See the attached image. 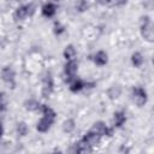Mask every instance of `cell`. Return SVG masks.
Returning a JSON list of instances; mask_svg holds the SVG:
<instances>
[{
	"label": "cell",
	"instance_id": "cell-22",
	"mask_svg": "<svg viewBox=\"0 0 154 154\" xmlns=\"http://www.w3.org/2000/svg\"><path fill=\"white\" fill-rule=\"evenodd\" d=\"M75 8H76L77 12H85L89 8V2L88 1H83V0L77 1L76 5H75Z\"/></svg>",
	"mask_w": 154,
	"mask_h": 154
},
{
	"label": "cell",
	"instance_id": "cell-6",
	"mask_svg": "<svg viewBox=\"0 0 154 154\" xmlns=\"http://www.w3.org/2000/svg\"><path fill=\"white\" fill-rule=\"evenodd\" d=\"M78 72V61L75 60H69L65 63L64 65V76H65V81L66 82H71L72 79L76 78Z\"/></svg>",
	"mask_w": 154,
	"mask_h": 154
},
{
	"label": "cell",
	"instance_id": "cell-15",
	"mask_svg": "<svg viewBox=\"0 0 154 154\" xmlns=\"http://www.w3.org/2000/svg\"><path fill=\"white\" fill-rule=\"evenodd\" d=\"M63 55H64V58H65L66 61H69V60H75V59H76V55H77V51H76L75 46H73V45H67V46H65V48H64V51H63Z\"/></svg>",
	"mask_w": 154,
	"mask_h": 154
},
{
	"label": "cell",
	"instance_id": "cell-16",
	"mask_svg": "<svg viewBox=\"0 0 154 154\" xmlns=\"http://www.w3.org/2000/svg\"><path fill=\"white\" fill-rule=\"evenodd\" d=\"M131 64H132V66L134 67H137V69H140L143 64H144V57H143V54L141 53V52H138V51H136V52H134L132 54H131Z\"/></svg>",
	"mask_w": 154,
	"mask_h": 154
},
{
	"label": "cell",
	"instance_id": "cell-1",
	"mask_svg": "<svg viewBox=\"0 0 154 154\" xmlns=\"http://www.w3.org/2000/svg\"><path fill=\"white\" fill-rule=\"evenodd\" d=\"M140 32L143 40L147 42H153L154 40V30H153V22L152 18L148 14H144L141 17V23H140Z\"/></svg>",
	"mask_w": 154,
	"mask_h": 154
},
{
	"label": "cell",
	"instance_id": "cell-18",
	"mask_svg": "<svg viewBox=\"0 0 154 154\" xmlns=\"http://www.w3.org/2000/svg\"><path fill=\"white\" fill-rule=\"evenodd\" d=\"M16 131H17V135H18V136L24 137V136H26L28 132H29V126H28V124H26L25 122H19V123H17V125H16Z\"/></svg>",
	"mask_w": 154,
	"mask_h": 154
},
{
	"label": "cell",
	"instance_id": "cell-24",
	"mask_svg": "<svg viewBox=\"0 0 154 154\" xmlns=\"http://www.w3.org/2000/svg\"><path fill=\"white\" fill-rule=\"evenodd\" d=\"M2 135H4V125H2V123L0 122V140H1Z\"/></svg>",
	"mask_w": 154,
	"mask_h": 154
},
{
	"label": "cell",
	"instance_id": "cell-17",
	"mask_svg": "<svg viewBox=\"0 0 154 154\" xmlns=\"http://www.w3.org/2000/svg\"><path fill=\"white\" fill-rule=\"evenodd\" d=\"M75 129H76V122H75V119L69 118V119L64 120V123H63V131L65 134H71Z\"/></svg>",
	"mask_w": 154,
	"mask_h": 154
},
{
	"label": "cell",
	"instance_id": "cell-3",
	"mask_svg": "<svg viewBox=\"0 0 154 154\" xmlns=\"http://www.w3.org/2000/svg\"><path fill=\"white\" fill-rule=\"evenodd\" d=\"M79 141H81V143H82V146L84 148V152L89 153V152L93 150V148H95L100 143L101 137L99 135H96L95 132H93L91 130H89L88 132H85L83 135V137Z\"/></svg>",
	"mask_w": 154,
	"mask_h": 154
},
{
	"label": "cell",
	"instance_id": "cell-10",
	"mask_svg": "<svg viewBox=\"0 0 154 154\" xmlns=\"http://www.w3.org/2000/svg\"><path fill=\"white\" fill-rule=\"evenodd\" d=\"M58 7H59L58 4H55V2H46L41 7V14L45 18H53L57 14Z\"/></svg>",
	"mask_w": 154,
	"mask_h": 154
},
{
	"label": "cell",
	"instance_id": "cell-12",
	"mask_svg": "<svg viewBox=\"0 0 154 154\" xmlns=\"http://www.w3.org/2000/svg\"><path fill=\"white\" fill-rule=\"evenodd\" d=\"M91 60L96 66H105L108 63V54L105 51H99L91 57Z\"/></svg>",
	"mask_w": 154,
	"mask_h": 154
},
{
	"label": "cell",
	"instance_id": "cell-23",
	"mask_svg": "<svg viewBox=\"0 0 154 154\" xmlns=\"http://www.w3.org/2000/svg\"><path fill=\"white\" fill-rule=\"evenodd\" d=\"M0 109H5V103H4V93L0 91Z\"/></svg>",
	"mask_w": 154,
	"mask_h": 154
},
{
	"label": "cell",
	"instance_id": "cell-11",
	"mask_svg": "<svg viewBox=\"0 0 154 154\" xmlns=\"http://www.w3.org/2000/svg\"><path fill=\"white\" fill-rule=\"evenodd\" d=\"M90 83H85L83 79H81V78H75V79H72L70 83H69V90L71 91V93H73V94H77V93H79V91H82L85 87H88Z\"/></svg>",
	"mask_w": 154,
	"mask_h": 154
},
{
	"label": "cell",
	"instance_id": "cell-19",
	"mask_svg": "<svg viewBox=\"0 0 154 154\" xmlns=\"http://www.w3.org/2000/svg\"><path fill=\"white\" fill-rule=\"evenodd\" d=\"M84 148L81 143V141H77L75 143L71 144L70 149H69V154H84Z\"/></svg>",
	"mask_w": 154,
	"mask_h": 154
},
{
	"label": "cell",
	"instance_id": "cell-8",
	"mask_svg": "<svg viewBox=\"0 0 154 154\" xmlns=\"http://www.w3.org/2000/svg\"><path fill=\"white\" fill-rule=\"evenodd\" d=\"M55 118H57V114H54V116H43L42 114L41 119L36 123V130L41 134L48 132L49 129L52 128V125L54 124Z\"/></svg>",
	"mask_w": 154,
	"mask_h": 154
},
{
	"label": "cell",
	"instance_id": "cell-20",
	"mask_svg": "<svg viewBox=\"0 0 154 154\" xmlns=\"http://www.w3.org/2000/svg\"><path fill=\"white\" fill-rule=\"evenodd\" d=\"M107 94H108L109 99H118V97L120 96V94H122V88H120V85H112V87L108 89Z\"/></svg>",
	"mask_w": 154,
	"mask_h": 154
},
{
	"label": "cell",
	"instance_id": "cell-7",
	"mask_svg": "<svg viewBox=\"0 0 154 154\" xmlns=\"http://www.w3.org/2000/svg\"><path fill=\"white\" fill-rule=\"evenodd\" d=\"M54 91V79L51 73L45 75L42 78V87H41V95L45 99H48Z\"/></svg>",
	"mask_w": 154,
	"mask_h": 154
},
{
	"label": "cell",
	"instance_id": "cell-2",
	"mask_svg": "<svg viewBox=\"0 0 154 154\" xmlns=\"http://www.w3.org/2000/svg\"><path fill=\"white\" fill-rule=\"evenodd\" d=\"M35 4L28 2V4H22L18 7H16L13 12V19L16 22H23L26 17H31L35 13Z\"/></svg>",
	"mask_w": 154,
	"mask_h": 154
},
{
	"label": "cell",
	"instance_id": "cell-14",
	"mask_svg": "<svg viewBox=\"0 0 154 154\" xmlns=\"http://www.w3.org/2000/svg\"><path fill=\"white\" fill-rule=\"evenodd\" d=\"M41 105L42 103H40L37 100H35V99H26L25 101H24V103H23V106H24V108L26 109V111H30V112H37V111H40L41 109Z\"/></svg>",
	"mask_w": 154,
	"mask_h": 154
},
{
	"label": "cell",
	"instance_id": "cell-4",
	"mask_svg": "<svg viewBox=\"0 0 154 154\" xmlns=\"http://www.w3.org/2000/svg\"><path fill=\"white\" fill-rule=\"evenodd\" d=\"M131 100L138 107H142L148 101V93L141 85H134L131 88Z\"/></svg>",
	"mask_w": 154,
	"mask_h": 154
},
{
	"label": "cell",
	"instance_id": "cell-21",
	"mask_svg": "<svg viewBox=\"0 0 154 154\" xmlns=\"http://www.w3.org/2000/svg\"><path fill=\"white\" fill-rule=\"evenodd\" d=\"M65 32V26L59 22V20H55L54 24H53V34L55 36H60Z\"/></svg>",
	"mask_w": 154,
	"mask_h": 154
},
{
	"label": "cell",
	"instance_id": "cell-13",
	"mask_svg": "<svg viewBox=\"0 0 154 154\" xmlns=\"http://www.w3.org/2000/svg\"><path fill=\"white\" fill-rule=\"evenodd\" d=\"M126 113L124 111H116L113 113V119H112V124H113V128L116 129H119L122 128L125 123H126Z\"/></svg>",
	"mask_w": 154,
	"mask_h": 154
},
{
	"label": "cell",
	"instance_id": "cell-5",
	"mask_svg": "<svg viewBox=\"0 0 154 154\" xmlns=\"http://www.w3.org/2000/svg\"><path fill=\"white\" fill-rule=\"evenodd\" d=\"M0 77L7 85H10L11 89H14V87H16V72H14L12 66H8V65L4 66L1 69Z\"/></svg>",
	"mask_w": 154,
	"mask_h": 154
},
{
	"label": "cell",
	"instance_id": "cell-9",
	"mask_svg": "<svg viewBox=\"0 0 154 154\" xmlns=\"http://www.w3.org/2000/svg\"><path fill=\"white\" fill-rule=\"evenodd\" d=\"M93 132H95L96 135H99L100 137H103V136H107V137H111L112 134H113V129L109 128L108 125H106L105 122L102 120H97L95 122L93 125H91V129H90Z\"/></svg>",
	"mask_w": 154,
	"mask_h": 154
},
{
	"label": "cell",
	"instance_id": "cell-25",
	"mask_svg": "<svg viewBox=\"0 0 154 154\" xmlns=\"http://www.w3.org/2000/svg\"><path fill=\"white\" fill-rule=\"evenodd\" d=\"M49 154H63L60 150H54V152H52V153H49Z\"/></svg>",
	"mask_w": 154,
	"mask_h": 154
}]
</instances>
